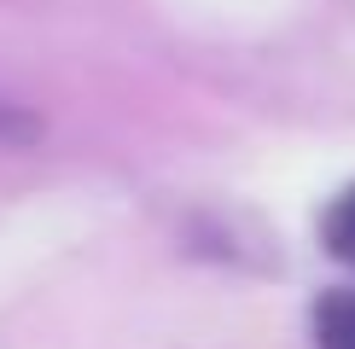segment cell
I'll use <instances>...</instances> for the list:
<instances>
[{
    "label": "cell",
    "instance_id": "1",
    "mask_svg": "<svg viewBox=\"0 0 355 349\" xmlns=\"http://www.w3.org/2000/svg\"><path fill=\"white\" fill-rule=\"evenodd\" d=\"M320 349H355V291H327L315 309Z\"/></svg>",
    "mask_w": 355,
    "mask_h": 349
},
{
    "label": "cell",
    "instance_id": "2",
    "mask_svg": "<svg viewBox=\"0 0 355 349\" xmlns=\"http://www.w3.org/2000/svg\"><path fill=\"white\" fill-rule=\"evenodd\" d=\"M320 239H327V251L338 262H349V268H355V186L327 204V215H320Z\"/></svg>",
    "mask_w": 355,
    "mask_h": 349
}]
</instances>
